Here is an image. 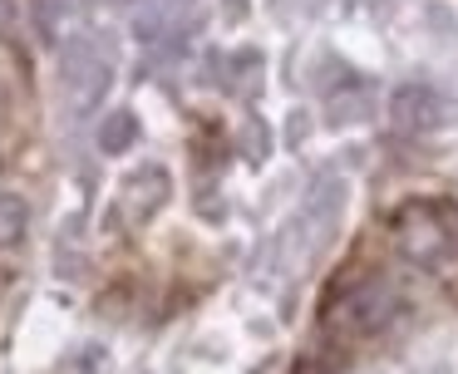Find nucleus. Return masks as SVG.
I'll return each instance as SVG.
<instances>
[{"label": "nucleus", "instance_id": "nucleus-6", "mask_svg": "<svg viewBox=\"0 0 458 374\" xmlns=\"http://www.w3.org/2000/svg\"><path fill=\"white\" fill-rule=\"evenodd\" d=\"M133 138H139V118H133L129 108H114V114L99 123V148L104 153H129Z\"/></svg>", "mask_w": 458, "mask_h": 374}, {"label": "nucleus", "instance_id": "nucleus-2", "mask_svg": "<svg viewBox=\"0 0 458 374\" xmlns=\"http://www.w3.org/2000/svg\"><path fill=\"white\" fill-rule=\"evenodd\" d=\"M394 305L399 301L385 281H365V285L340 295V305H326V325H340L345 340H365V335H375L394 315Z\"/></svg>", "mask_w": 458, "mask_h": 374}, {"label": "nucleus", "instance_id": "nucleus-3", "mask_svg": "<svg viewBox=\"0 0 458 374\" xmlns=\"http://www.w3.org/2000/svg\"><path fill=\"white\" fill-rule=\"evenodd\" d=\"M389 118H394L399 133H434L444 123V108H438V94L424 84H404L394 98H389Z\"/></svg>", "mask_w": 458, "mask_h": 374}, {"label": "nucleus", "instance_id": "nucleus-4", "mask_svg": "<svg viewBox=\"0 0 458 374\" xmlns=\"http://www.w3.org/2000/svg\"><path fill=\"white\" fill-rule=\"evenodd\" d=\"M123 202L139 217H153L168 202V173H163V167H139V173L129 177V187H123Z\"/></svg>", "mask_w": 458, "mask_h": 374}, {"label": "nucleus", "instance_id": "nucleus-1", "mask_svg": "<svg viewBox=\"0 0 458 374\" xmlns=\"http://www.w3.org/2000/svg\"><path fill=\"white\" fill-rule=\"evenodd\" d=\"M109 79H114L109 49H104L94 35H74L70 45H64V59H60V84H64V94H70V104H74V108L99 104L104 89H109Z\"/></svg>", "mask_w": 458, "mask_h": 374}, {"label": "nucleus", "instance_id": "nucleus-5", "mask_svg": "<svg viewBox=\"0 0 458 374\" xmlns=\"http://www.w3.org/2000/svg\"><path fill=\"white\" fill-rule=\"evenodd\" d=\"M25 236H30V202L15 192H0V251H15Z\"/></svg>", "mask_w": 458, "mask_h": 374}]
</instances>
